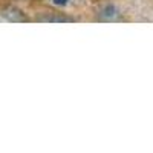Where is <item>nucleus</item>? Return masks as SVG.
I'll return each mask as SVG.
<instances>
[{
    "instance_id": "1",
    "label": "nucleus",
    "mask_w": 153,
    "mask_h": 153,
    "mask_svg": "<svg viewBox=\"0 0 153 153\" xmlns=\"http://www.w3.org/2000/svg\"><path fill=\"white\" fill-rule=\"evenodd\" d=\"M100 17L103 20H112L113 22V20H117L120 17V11H118V8L115 5L107 3V5H104L103 8L100 9Z\"/></svg>"
},
{
    "instance_id": "2",
    "label": "nucleus",
    "mask_w": 153,
    "mask_h": 153,
    "mask_svg": "<svg viewBox=\"0 0 153 153\" xmlns=\"http://www.w3.org/2000/svg\"><path fill=\"white\" fill-rule=\"evenodd\" d=\"M5 14H6V19L11 20V22H23V20H26L22 16V12L17 11V9H9L8 12H5Z\"/></svg>"
},
{
    "instance_id": "3",
    "label": "nucleus",
    "mask_w": 153,
    "mask_h": 153,
    "mask_svg": "<svg viewBox=\"0 0 153 153\" xmlns=\"http://www.w3.org/2000/svg\"><path fill=\"white\" fill-rule=\"evenodd\" d=\"M43 20L45 22H71V19H66V17H46Z\"/></svg>"
},
{
    "instance_id": "4",
    "label": "nucleus",
    "mask_w": 153,
    "mask_h": 153,
    "mask_svg": "<svg viewBox=\"0 0 153 153\" xmlns=\"http://www.w3.org/2000/svg\"><path fill=\"white\" fill-rule=\"evenodd\" d=\"M54 3L55 5H61V6H65L68 3V0H54Z\"/></svg>"
}]
</instances>
